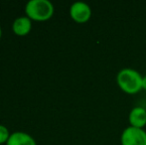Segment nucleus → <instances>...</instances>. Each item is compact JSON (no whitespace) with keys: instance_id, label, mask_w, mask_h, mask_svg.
Here are the masks:
<instances>
[{"instance_id":"nucleus-1","label":"nucleus","mask_w":146,"mask_h":145,"mask_svg":"<svg viewBox=\"0 0 146 145\" xmlns=\"http://www.w3.org/2000/svg\"><path fill=\"white\" fill-rule=\"evenodd\" d=\"M143 75L137 70L131 68H123L117 73L116 81L119 87L125 93H135L142 89Z\"/></svg>"},{"instance_id":"nucleus-2","label":"nucleus","mask_w":146,"mask_h":145,"mask_svg":"<svg viewBox=\"0 0 146 145\" xmlns=\"http://www.w3.org/2000/svg\"><path fill=\"white\" fill-rule=\"evenodd\" d=\"M54 5L50 0H30L26 3L25 13L31 20L46 21L54 14Z\"/></svg>"},{"instance_id":"nucleus-3","label":"nucleus","mask_w":146,"mask_h":145,"mask_svg":"<svg viewBox=\"0 0 146 145\" xmlns=\"http://www.w3.org/2000/svg\"><path fill=\"white\" fill-rule=\"evenodd\" d=\"M120 140L122 145H146V131L143 128L129 125L123 129Z\"/></svg>"},{"instance_id":"nucleus-4","label":"nucleus","mask_w":146,"mask_h":145,"mask_svg":"<svg viewBox=\"0 0 146 145\" xmlns=\"http://www.w3.org/2000/svg\"><path fill=\"white\" fill-rule=\"evenodd\" d=\"M70 15L79 23L87 22L92 16V8L84 1H76L70 7Z\"/></svg>"},{"instance_id":"nucleus-5","label":"nucleus","mask_w":146,"mask_h":145,"mask_svg":"<svg viewBox=\"0 0 146 145\" xmlns=\"http://www.w3.org/2000/svg\"><path fill=\"white\" fill-rule=\"evenodd\" d=\"M128 120L130 125L143 128L146 124V109L141 105L134 107L129 112Z\"/></svg>"},{"instance_id":"nucleus-6","label":"nucleus","mask_w":146,"mask_h":145,"mask_svg":"<svg viewBox=\"0 0 146 145\" xmlns=\"http://www.w3.org/2000/svg\"><path fill=\"white\" fill-rule=\"evenodd\" d=\"M32 29V20L28 16H20L14 20L12 30L18 36H25L30 33Z\"/></svg>"},{"instance_id":"nucleus-7","label":"nucleus","mask_w":146,"mask_h":145,"mask_svg":"<svg viewBox=\"0 0 146 145\" xmlns=\"http://www.w3.org/2000/svg\"><path fill=\"white\" fill-rule=\"evenodd\" d=\"M6 145H37L35 139L23 131H15L10 134V137Z\"/></svg>"},{"instance_id":"nucleus-8","label":"nucleus","mask_w":146,"mask_h":145,"mask_svg":"<svg viewBox=\"0 0 146 145\" xmlns=\"http://www.w3.org/2000/svg\"><path fill=\"white\" fill-rule=\"evenodd\" d=\"M10 134L11 133H9L8 128L3 124H0V144L6 143L9 139Z\"/></svg>"},{"instance_id":"nucleus-9","label":"nucleus","mask_w":146,"mask_h":145,"mask_svg":"<svg viewBox=\"0 0 146 145\" xmlns=\"http://www.w3.org/2000/svg\"><path fill=\"white\" fill-rule=\"evenodd\" d=\"M142 89H146V75L143 77V79H142Z\"/></svg>"},{"instance_id":"nucleus-10","label":"nucleus","mask_w":146,"mask_h":145,"mask_svg":"<svg viewBox=\"0 0 146 145\" xmlns=\"http://www.w3.org/2000/svg\"><path fill=\"white\" fill-rule=\"evenodd\" d=\"M1 36H2V29H1V27H0V39H1Z\"/></svg>"}]
</instances>
